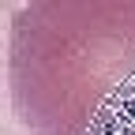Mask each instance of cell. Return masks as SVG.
I'll return each instance as SVG.
<instances>
[{
    "instance_id": "obj_1",
    "label": "cell",
    "mask_w": 135,
    "mask_h": 135,
    "mask_svg": "<svg viewBox=\"0 0 135 135\" xmlns=\"http://www.w3.org/2000/svg\"><path fill=\"white\" fill-rule=\"evenodd\" d=\"M11 109L30 135L135 131V0H34L8 26Z\"/></svg>"
}]
</instances>
